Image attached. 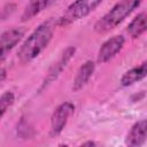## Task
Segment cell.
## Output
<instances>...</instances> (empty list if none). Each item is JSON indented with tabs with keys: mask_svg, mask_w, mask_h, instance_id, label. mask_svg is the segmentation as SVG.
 Listing matches in <instances>:
<instances>
[{
	"mask_svg": "<svg viewBox=\"0 0 147 147\" xmlns=\"http://www.w3.org/2000/svg\"><path fill=\"white\" fill-rule=\"evenodd\" d=\"M57 22L49 18L36 28L30 36L24 40L17 52V59L21 63L25 64L34 60L51 42Z\"/></svg>",
	"mask_w": 147,
	"mask_h": 147,
	"instance_id": "1",
	"label": "cell"
},
{
	"mask_svg": "<svg viewBox=\"0 0 147 147\" xmlns=\"http://www.w3.org/2000/svg\"><path fill=\"white\" fill-rule=\"evenodd\" d=\"M144 0H119L94 24V31L99 34L107 33L118 26L132 11H134Z\"/></svg>",
	"mask_w": 147,
	"mask_h": 147,
	"instance_id": "2",
	"label": "cell"
},
{
	"mask_svg": "<svg viewBox=\"0 0 147 147\" xmlns=\"http://www.w3.org/2000/svg\"><path fill=\"white\" fill-rule=\"evenodd\" d=\"M102 1L103 0H75L67 8L63 15L56 20L57 25H69L76 21H79L88 16Z\"/></svg>",
	"mask_w": 147,
	"mask_h": 147,
	"instance_id": "3",
	"label": "cell"
},
{
	"mask_svg": "<svg viewBox=\"0 0 147 147\" xmlns=\"http://www.w3.org/2000/svg\"><path fill=\"white\" fill-rule=\"evenodd\" d=\"M75 105L70 101H65L61 103L53 113L51 117V136H59L65 127L70 116L74 114Z\"/></svg>",
	"mask_w": 147,
	"mask_h": 147,
	"instance_id": "4",
	"label": "cell"
},
{
	"mask_svg": "<svg viewBox=\"0 0 147 147\" xmlns=\"http://www.w3.org/2000/svg\"><path fill=\"white\" fill-rule=\"evenodd\" d=\"M24 34H25V30L18 26H14L9 30H6L0 34V63L13 51V48L23 39Z\"/></svg>",
	"mask_w": 147,
	"mask_h": 147,
	"instance_id": "5",
	"label": "cell"
},
{
	"mask_svg": "<svg viewBox=\"0 0 147 147\" xmlns=\"http://www.w3.org/2000/svg\"><path fill=\"white\" fill-rule=\"evenodd\" d=\"M75 53H76V47H74V46H69V47H67V48L64 49V52L61 54L60 59H59V60L49 68V70L47 71L46 76H45V78H44V80H42V84H41L40 90L47 87L49 84H52V83L61 75V72H62L63 69L67 67V64L69 63V61L74 57Z\"/></svg>",
	"mask_w": 147,
	"mask_h": 147,
	"instance_id": "6",
	"label": "cell"
},
{
	"mask_svg": "<svg viewBox=\"0 0 147 147\" xmlns=\"http://www.w3.org/2000/svg\"><path fill=\"white\" fill-rule=\"evenodd\" d=\"M125 44V38L121 34L107 39L98 51L96 60L99 63H106L118 54Z\"/></svg>",
	"mask_w": 147,
	"mask_h": 147,
	"instance_id": "7",
	"label": "cell"
},
{
	"mask_svg": "<svg viewBox=\"0 0 147 147\" xmlns=\"http://www.w3.org/2000/svg\"><path fill=\"white\" fill-rule=\"evenodd\" d=\"M57 1L59 0H29L21 15V21L26 22L32 20L34 16L39 15L40 13H42L45 9L49 8Z\"/></svg>",
	"mask_w": 147,
	"mask_h": 147,
	"instance_id": "8",
	"label": "cell"
},
{
	"mask_svg": "<svg viewBox=\"0 0 147 147\" xmlns=\"http://www.w3.org/2000/svg\"><path fill=\"white\" fill-rule=\"evenodd\" d=\"M146 129H147L146 119L136 122L126 136V139H125L126 145L132 147L141 146L146 140Z\"/></svg>",
	"mask_w": 147,
	"mask_h": 147,
	"instance_id": "9",
	"label": "cell"
},
{
	"mask_svg": "<svg viewBox=\"0 0 147 147\" xmlns=\"http://www.w3.org/2000/svg\"><path fill=\"white\" fill-rule=\"evenodd\" d=\"M94 70H95V64H94L93 61H90V60H88V61L84 62V63L80 65V68L78 69L77 75H76V77H75V79H74L72 90H74L75 92L82 90V88L88 83V80H90V78L92 77Z\"/></svg>",
	"mask_w": 147,
	"mask_h": 147,
	"instance_id": "10",
	"label": "cell"
},
{
	"mask_svg": "<svg viewBox=\"0 0 147 147\" xmlns=\"http://www.w3.org/2000/svg\"><path fill=\"white\" fill-rule=\"evenodd\" d=\"M146 76V62H142L141 64L127 70L121 78V85L123 87L130 86L139 80H141L142 78H145Z\"/></svg>",
	"mask_w": 147,
	"mask_h": 147,
	"instance_id": "11",
	"label": "cell"
},
{
	"mask_svg": "<svg viewBox=\"0 0 147 147\" xmlns=\"http://www.w3.org/2000/svg\"><path fill=\"white\" fill-rule=\"evenodd\" d=\"M127 33L130 34L131 38L136 39L139 38L145 31H146V13H140L138 14L127 25L126 29Z\"/></svg>",
	"mask_w": 147,
	"mask_h": 147,
	"instance_id": "12",
	"label": "cell"
},
{
	"mask_svg": "<svg viewBox=\"0 0 147 147\" xmlns=\"http://www.w3.org/2000/svg\"><path fill=\"white\" fill-rule=\"evenodd\" d=\"M14 101H15V95L10 91H6L0 96V119L7 113V110L14 105Z\"/></svg>",
	"mask_w": 147,
	"mask_h": 147,
	"instance_id": "13",
	"label": "cell"
},
{
	"mask_svg": "<svg viewBox=\"0 0 147 147\" xmlns=\"http://www.w3.org/2000/svg\"><path fill=\"white\" fill-rule=\"evenodd\" d=\"M6 77H7V71H6V69L0 68V83H1Z\"/></svg>",
	"mask_w": 147,
	"mask_h": 147,
	"instance_id": "14",
	"label": "cell"
},
{
	"mask_svg": "<svg viewBox=\"0 0 147 147\" xmlns=\"http://www.w3.org/2000/svg\"><path fill=\"white\" fill-rule=\"evenodd\" d=\"M83 146H94L95 145V142H93V141H87V142H84V144H82Z\"/></svg>",
	"mask_w": 147,
	"mask_h": 147,
	"instance_id": "15",
	"label": "cell"
}]
</instances>
